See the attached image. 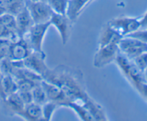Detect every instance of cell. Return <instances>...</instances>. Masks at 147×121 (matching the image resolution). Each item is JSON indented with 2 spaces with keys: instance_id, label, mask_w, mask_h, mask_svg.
Wrapping results in <instances>:
<instances>
[{
  "instance_id": "cell-13",
  "label": "cell",
  "mask_w": 147,
  "mask_h": 121,
  "mask_svg": "<svg viewBox=\"0 0 147 121\" xmlns=\"http://www.w3.org/2000/svg\"><path fill=\"white\" fill-rule=\"evenodd\" d=\"M1 103L5 112L9 116L17 115L20 117L25 106L20 98L18 92L6 97L4 100L1 101Z\"/></svg>"
},
{
  "instance_id": "cell-18",
  "label": "cell",
  "mask_w": 147,
  "mask_h": 121,
  "mask_svg": "<svg viewBox=\"0 0 147 121\" xmlns=\"http://www.w3.org/2000/svg\"><path fill=\"white\" fill-rule=\"evenodd\" d=\"M20 118L26 120H42V106L34 102H31L24 106Z\"/></svg>"
},
{
  "instance_id": "cell-7",
  "label": "cell",
  "mask_w": 147,
  "mask_h": 121,
  "mask_svg": "<svg viewBox=\"0 0 147 121\" xmlns=\"http://www.w3.org/2000/svg\"><path fill=\"white\" fill-rule=\"evenodd\" d=\"M119 51L128 58L134 59L147 51V44L130 36H125L119 43Z\"/></svg>"
},
{
  "instance_id": "cell-26",
  "label": "cell",
  "mask_w": 147,
  "mask_h": 121,
  "mask_svg": "<svg viewBox=\"0 0 147 121\" xmlns=\"http://www.w3.org/2000/svg\"><path fill=\"white\" fill-rule=\"evenodd\" d=\"M127 36L134 37V38L138 39V40H141L143 43H145L147 44V28L140 27L137 30H136V31Z\"/></svg>"
},
{
  "instance_id": "cell-29",
  "label": "cell",
  "mask_w": 147,
  "mask_h": 121,
  "mask_svg": "<svg viewBox=\"0 0 147 121\" xmlns=\"http://www.w3.org/2000/svg\"><path fill=\"white\" fill-rule=\"evenodd\" d=\"M141 22V27L143 28H147V11L145 12V14L140 17Z\"/></svg>"
},
{
  "instance_id": "cell-12",
  "label": "cell",
  "mask_w": 147,
  "mask_h": 121,
  "mask_svg": "<svg viewBox=\"0 0 147 121\" xmlns=\"http://www.w3.org/2000/svg\"><path fill=\"white\" fill-rule=\"evenodd\" d=\"M41 85L45 92L47 99L57 103L60 107H65L66 105L70 102L63 91L55 84L42 79L41 81Z\"/></svg>"
},
{
  "instance_id": "cell-4",
  "label": "cell",
  "mask_w": 147,
  "mask_h": 121,
  "mask_svg": "<svg viewBox=\"0 0 147 121\" xmlns=\"http://www.w3.org/2000/svg\"><path fill=\"white\" fill-rule=\"evenodd\" d=\"M119 45L111 44L98 48L93 59V65L95 68L102 69L116 61L119 54Z\"/></svg>"
},
{
  "instance_id": "cell-15",
  "label": "cell",
  "mask_w": 147,
  "mask_h": 121,
  "mask_svg": "<svg viewBox=\"0 0 147 121\" xmlns=\"http://www.w3.org/2000/svg\"><path fill=\"white\" fill-rule=\"evenodd\" d=\"M17 32L19 37L24 38L30 29L34 24L32 18L27 10V7L15 16Z\"/></svg>"
},
{
  "instance_id": "cell-21",
  "label": "cell",
  "mask_w": 147,
  "mask_h": 121,
  "mask_svg": "<svg viewBox=\"0 0 147 121\" xmlns=\"http://www.w3.org/2000/svg\"><path fill=\"white\" fill-rule=\"evenodd\" d=\"M53 13L66 14L68 7V0H46Z\"/></svg>"
},
{
  "instance_id": "cell-1",
  "label": "cell",
  "mask_w": 147,
  "mask_h": 121,
  "mask_svg": "<svg viewBox=\"0 0 147 121\" xmlns=\"http://www.w3.org/2000/svg\"><path fill=\"white\" fill-rule=\"evenodd\" d=\"M42 78L58 86L70 101L83 102L90 97L86 91L83 73L78 69L59 65L49 68Z\"/></svg>"
},
{
  "instance_id": "cell-23",
  "label": "cell",
  "mask_w": 147,
  "mask_h": 121,
  "mask_svg": "<svg viewBox=\"0 0 147 121\" xmlns=\"http://www.w3.org/2000/svg\"><path fill=\"white\" fill-rule=\"evenodd\" d=\"M60 107L57 103L52 101H47L42 105V120H51L57 109Z\"/></svg>"
},
{
  "instance_id": "cell-32",
  "label": "cell",
  "mask_w": 147,
  "mask_h": 121,
  "mask_svg": "<svg viewBox=\"0 0 147 121\" xmlns=\"http://www.w3.org/2000/svg\"><path fill=\"white\" fill-rule=\"evenodd\" d=\"M31 1H46V0H31Z\"/></svg>"
},
{
  "instance_id": "cell-25",
  "label": "cell",
  "mask_w": 147,
  "mask_h": 121,
  "mask_svg": "<svg viewBox=\"0 0 147 121\" xmlns=\"http://www.w3.org/2000/svg\"><path fill=\"white\" fill-rule=\"evenodd\" d=\"M11 40L0 39V60L8 58Z\"/></svg>"
},
{
  "instance_id": "cell-31",
  "label": "cell",
  "mask_w": 147,
  "mask_h": 121,
  "mask_svg": "<svg viewBox=\"0 0 147 121\" xmlns=\"http://www.w3.org/2000/svg\"><path fill=\"white\" fill-rule=\"evenodd\" d=\"M144 77H145V79H146V80L147 82V67H146V69H145L144 71Z\"/></svg>"
},
{
  "instance_id": "cell-11",
  "label": "cell",
  "mask_w": 147,
  "mask_h": 121,
  "mask_svg": "<svg viewBox=\"0 0 147 121\" xmlns=\"http://www.w3.org/2000/svg\"><path fill=\"white\" fill-rule=\"evenodd\" d=\"M19 38L17 32L15 16L5 13L0 16V39L11 41Z\"/></svg>"
},
{
  "instance_id": "cell-19",
  "label": "cell",
  "mask_w": 147,
  "mask_h": 121,
  "mask_svg": "<svg viewBox=\"0 0 147 121\" xmlns=\"http://www.w3.org/2000/svg\"><path fill=\"white\" fill-rule=\"evenodd\" d=\"M2 87L5 97L18 92V84L12 75H5L3 78Z\"/></svg>"
},
{
  "instance_id": "cell-8",
  "label": "cell",
  "mask_w": 147,
  "mask_h": 121,
  "mask_svg": "<svg viewBox=\"0 0 147 121\" xmlns=\"http://www.w3.org/2000/svg\"><path fill=\"white\" fill-rule=\"evenodd\" d=\"M46 57L47 56L45 52L32 50L30 55L22 61V64L24 67L43 76L49 69L48 66L46 63Z\"/></svg>"
},
{
  "instance_id": "cell-27",
  "label": "cell",
  "mask_w": 147,
  "mask_h": 121,
  "mask_svg": "<svg viewBox=\"0 0 147 121\" xmlns=\"http://www.w3.org/2000/svg\"><path fill=\"white\" fill-rule=\"evenodd\" d=\"M18 94L20 95V98L22 99V102L24 105H27L29 103L32 102V96L31 92H27V91H18Z\"/></svg>"
},
{
  "instance_id": "cell-16",
  "label": "cell",
  "mask_w": 147,
  "mask_h": 121,
  "mask_svg": "<svg viewBox=\"0 0 147 121\" xmlns=\"http://www.w3.org/2000/svg\"><path fill=\"white\" fill-rule=\"evenodd\" d=\"M94 0H68L66 15L73 23L77 21L85 9Z\"/></svg>"
},
{
  "instance_id": "cell-10",
  "label": "cell",
  "mask_w": 147,
  "mask_h": 121,
  "mask_svg": "<svg viewBox=\"0 0 147 121\" xmlns=\"http://www.w3.org/2000/svg\"><path fill=\"white\" fill-rule=\"evenodd\" d=\"M32 49L24 38L19 37L11 41L8 58L14 62H22L30 55Z\"/></svg>"
},
{
  "instance_id": "cell-24",
  "label": "cell",
  "mask_w": 147,
  "mask_h": 121,
  "mask_svg": "<svg viewBox=\"0 0 147 121\" xmlns=\"http://www.w3.org/2000/svg\"><path fill=\"white\" fill-rule=\"evenodd\" d=\"M132 60L137 66L138 69L144 72L147 67V51L139 55L136 58L132 59Z\"/></svg>"
},
{
  "instance_id": "cell-30",
  "label": "cell",
  "mask_w": 147,
  "mask_h": 121,
  "mask_svg": "<svg viewBox=\"0 0 147 121\" xmlns=\"http://www.w3.org/2000/svg\"><path fill=\"white\" fill-rule=\"evenodd\" d=\"M7 13L6 5L4 0H0V16Z\"/></svg>"
},
{
  "instance_id": "cell-17",
  "label": "cell",
  "mask_w": 147,
  "mask_h": 121,
  "mask_svg": "<svg viewBox=\"0 0 147 121\" xmlns=\"http://www.w3.org/2000/svg\"><path fill=\"white\" fill-rule=\"evenodd\" d=\"M83 104L90 112L93 120H107L108 118L104 108L90 97L87 98Z\"/></svg>"
},
{
  "instance_id": "cell-6",
  "label": "cell",
  "mask_w": 147,
  "mask_h": 121,
  "mask_svg": "<svg viewBox=\"0 0 147 121\" xmlns=\"http://www.w3.org/2000/svg\"><path fill=\"white\" fill-rule=\"evenodd\" d=\"M109 24L123 37L131 34L141 27L140 17L120 16L108 22Z\"/></svg>"
},
{
  "instance_id": "cell-22",
  "label": "cell",
  "mask_w": 147,
  "mask_h": 121,
  "mask_svg": "<svg viewBox=\"0 0 147 121\" xmlns=\"http://www.w3.org/2000/svg\"><path fill=\"white\" fill-rule=\"evenodd\" d=\"M32 96L33 102L38 104L41 106L47 101H48L45 92L41 85V82L33 88L32 90Z\"/></svg>"
},
{
  "instance_id": "cell-9",
  "label": "cell",
  "mask_w": 147,
  "mask_h": 121,
  "mask_svg": "<svg viewBox=\"0 0 147 121\" xmlns=\"http://www.w3.org/2000/svg\"><path fill=\"white\" fill-rule=\"evenodd\" d=\"M51 26L53 25L58 32L61 43L66 45L68 43L70 36L71 25L73 24L66 14H60L53 13L50 20Z\"/></svg>"
},
{
  "instance_id": "cell-14",
  "label": "cell",
  "mask_w": 147,
  "mask_h": 121,
  "mask_svg": "<svg viewBox=\"0 0 147 121\" xmlns=\"http://www.w3.org/2000/svg\"><path fill=\"white\" fill-rule=\"evenodd\" d=\"M123 36L119 34L109 23H106L101 28L98 37V47L111 44H118Z\"/></svg>"
},
{
  "instance_id": "cell-28",
  "label": "cell",
  "mask_w": 147,
  "mask_h": 121,
  "mask_svg": "<svg viewBox=\"0 0 147 121\" xmlns=\"http://www.w3.org/2000/svg\"><path fill=\"white\" fill-rule=\"evenodd\" d=\"M3 78H4V74L1 72V69H0V101H3L5 98V95H4V91H3L2 87V82H3Z\"/></svg>"
},
{
  "instance_id": "cell-3",
  "label": "cell",
  "mask_w": 147,
  "mask_h": 121,
  "mask_svg": "<svg viewBox=\"0 0 147 121\" xmlns=\"http://www.w3.org/2000/svg\"><path fill=\"white\" fill-rule=\"evenodd\" d=\"M50 26V22L44 23H34L32 24L28 33L24 37L27 41L32 50L45 52L43 50V43Z\"/></svg>"
},
{
  "instance_id": "cell-2",
  "label": "cell",
  "mask_w": 147,
  "mask_h": 121,
  "mask_svg": "<svg viewBox=\"0 0 147 121\" xmlns=\"http://www.w3.org/2000/svg\"><path fill=\"white\" fill-rule=\"evenodd\" d=\"M115 62L125 77L137 91H139L144 83L147 82L144 72L138 69L132 60L119 53Z\"/></svg>"
},
{
  "instance_id": "cell-5",
  "label": "cell",
  "mask_w": 147,
  "mask_h": 121,
  "mask_svg": "<svg viewBox=\"0 0 147 121\" xmlns=\"http://www.w3.org/2000/svg\"><path fill=\"white\" fill-rule=\"evenodd\" d=\"M26 7L32 18L34 23L50 22L53 12L47 1H26Z\"/></svg>"
},
{
  "instance_id": "cell-20",
  "label": "cell",
  "mask_w": 147,
  "mask_h": 121,
  "mask_svg": "<svg viewBox=\"0 0 147 121\" xmlns=\"http://www.w3.org/2000/svg\"><path fill=\"white\" fill-rule=\"evenodd\" d=\"M27 0H4L7 13L16 16L26 7Z\"/></svg>"
}]
</instances>
